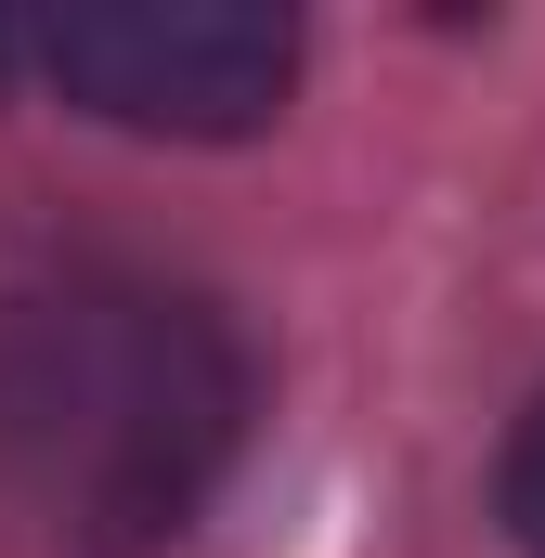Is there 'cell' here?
<instances>
[{
  "label": "cell",
  "mask_w": 545,
  "mask_h": 558,
  "mask_svg": "<svg viewBox=\"0 0 545 558\" xmlns=\"http://www.w3.org/2000/svg\"><path fill=\"white\" fill-rule=\"evenodd\" d=\"M39 65L65 105L118 118V131H169V143H234L261 131L299 78V26L247 13V0H92L39 26Z\"/></svg>",
  "instance_id": "2"
},
{
  "label": "cell",
  "mask_w": 545,
  "mask_h": 558,
  "mask_svg": "<svg viewBox=\"0 0 545 558\" xmlns=\"http://www.w3.org/2000/svg\"><path fill=\"white\" fill-rule=\"evenodd\" d=\"M507 533L545 558V403L520 416V441H507Z\"/></svg>",
  "instance_id": "3"
},
{
  "label": "cell",
  "mask_w": 545,
  "mask_h": 558,
  "mask_svg": "<svg viewBox=\"0 0 545 558\" xmlns=\"http://www.w3.org/2000/svg\"><path fill=\"white\" fill-rule=\"evenodd\" d=\"M234 416L247 364L195 299L105 260L0 286V494H26L65 546L131 558L182 533L234 454Z\"/></svg>",
  "instance_id": "1"
}]
</instances>
